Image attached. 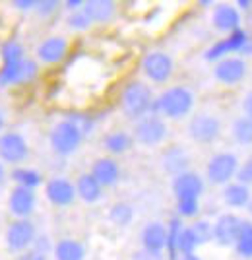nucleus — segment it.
<instances>
[{
  "label": "nucleus",
  "mask_w": 252,
  "mask_h": 260,
  "mask_svg": "<svg viewBox=\"0 0 252 260\" xmlns=\"http://www.w3.org/2000/svg\"><path fill=\"white\" fill-rule=\"evenodd\" d=\"M250 198V186L239 183V181H233V183L225 184L223 190H221V200L231 210H244V208L248 206Z\"/></svg>",
  "instance_id": "obj_22"
},
{
  "label": "nucleus",
  "mask_w": 252,
  "mask_h": 260,
  "mask_svg": "<svg viewBox=\"0 0 252 260\" xmlns=\"http://www.w3.org/2000/svg\"><path fill=\"white\" fill-rule=\"evenodd\" d=\"M82 142H84V134L66 117L62 120H58L56 124H53V128L49 132V146H51L53 153H56L58 157L74 155L80 150Z\"/></svg>",
  "instance_id": "obj_3"
},
{
  "label": "nucleus",
  "mask_w": 252,
  "mask_h": 260,
  "mask_svg": "<svg viewBox=\"0 0 252 260\" xmlns=\"http://www.w3.org/2000/svg\"><path fill=\"white\" fill-rule=\"evenodd\" d=\"M84 0H66V2H62V6H64L68 12H76V10H82L84 8Z\"/></svg>",
  "instance_id": "obj_43"
},
{
  "label": "nucleus",
  "mask_w": 252,
  "mask_h": 260,
  "mask_svg": "<svg viewBox=\"0 0 252 260\" xmlns=\"http://www.w3.org/2000/svg\"><path fill=\"white\" fill-rule=\"evenodd\" d=\"M4 181H6V169H4V163L0 161V186L4 184Z\"/></svg>",
  "instance_id": "obj_48"
},
{
  "label": "nucleus",
  "mask_w": 252,
  "mask_h": 260,
  "mask_svg": "<svg viewBox=\"0 0 252 260\" xmlns=\"http://www.w3.org/2000/svg\"><path fill=\"white\" fill-rule=\"evenodd\" d=\"M60 6H62V2H58V0H37L35 12H37V16H41V18H51L53 14L58 12Z\"/></svg>",
  "instance_id": "obj_38"
},
{
  "label": "nucleus",
  "mask_w": 252,
  "mask_h": 260,
  "mask_svg": "<svg viewBox=\"0 0 252 260\" xmlns=\"http://www.w3.org/2000/svg\"><path fill=\"white\" fill-rule=\"evenodd\" d=\"M233 249L242 260H252V219H242L241 231Z\"/></svg>",
  "instance_id": "obj_30"
},
{
  "label": "nucleus",
  "mask_w": 252,
  "mask_h": 260,
  "mask_svg": "<svg viewBox=\"0 0 252 260\" xmlns=\"http://www.w3.org/2000/svg\"><path fill=\"white\" fill-rule=\"evenodd\" d=\"M241 107H242V115H244V117H248V119H252V89L244 93Z\"/></svg>",
  "instance_id": "obj_42"
},
{
  "label": "nucleus",
  "mask_w": 252,
  "mask_h": 260,
  "mask_svg": "<svg viewBox=\"0 0 252 260\" xmlns=\"http://www.w3.org/2000/svg\"><path fill=\"white\" fill-rule=\"evenodd\" d=\"M246 74H248V62H246V58H242L239 54L227 56V58H223V60L213 64L215 82L225 87H235L242 84Z\"/></svg>",
  "instance_id": "obj_12"
},
{
  "label": "nucleus",
  "mask_w": 252,
  "mask_h": 260,
  "mask_svg": "<svg viewBox=\"0 0 252 260\" xmlns=\"http://www.w3.org/2000/svg\"><path fill=\"white\" fill-rule=\"evenodd\" d=\"M198 6H200V8H213L215 2H213V0H198Z\"/></svg>",
  "instance_id": "obj_46"
},
{
  "label": "nucleus",
  "mask_w": 252,
  "mask_h": 260,
  "mask_svg": "<svg viewBox=\"0 0 252 260\" xmlns=\"http://www.w3.org/2000/svg\"><path fill=\"white\" fill-rule=\"evenodd\" d=\"M198 241L192 233L190 225H185V229L181 231V237H178V256H187V254H196L198 250Z\"/></svg>",
  "instance_id": "obj_34"
},
{
  "label": "nucleus",
  "mask_w": 252,
  "mask_h": 260,
  "mask_svg": "<svg viewBox=\"0 0 252 260\" xmlns=\"http://www.w3.org/2000/svg\"><path fill=\"white\" fill-rule=\"evenodd\" d=\"M35 239H37V228L31 219H14L6 228L4 245L14 254H20V252L23 254L25 250L33 247Z\"/></svg>",
  "instance_id": "obj_8"
},
{
  "label": "nucleus",
  "mask_w": 252,
  "mask_h": 260,
  "mask_svg": "<svg viewBox=\"0 0 252 260\" xmlns=\"http://www.w3.org/2000/svg\"><path fill=\"white\" fill-rule=\"evenodd\" d=\"M53 254L55 260H86V247L78 239L64 237L55 243Z\"/></svg>",
  "instance_id": "obj_26"
},
{
  "label": "nucleus",
  "mask_w": 252,
  "mask_h": 260,
  "mask_svg": "<svg viewBox=\"0 0 252 260\" xmlns=\"http://www.w3.org/2000/svg\"><path fill=\"white\" fill-rule=\"evenodd\" d=\"M45 198L56 208H68L78 198L76 186L66 177H51L45 183Z\"/></svg>",
  "instance_id": "obj_15"
},
{
  "label": "nucleus",
  "mask_w": 252,
  "mask_h": 260,
  "mask_svg": "<svg viewBox=\"0 0 252 260\" xmlns=\"http://www.w3.org/2000/svg\"><path fill=\"white\" fill-rule=\"evenodd\" d=\"M154 89L150 84H146L142 80H132L122 87L121 98H119V107L124 119L128 120H140L146 115L152 113L154 109Z\"/></svg>",
  "instance_id": "obj_2"
},
{
  "label": "nucleus",
  "mask_w": 252,
  "mask_h": 260,
  "mask_svg": "<svg viewBox=\"0 0 252 260\" xmlns=\"http://www.w3.org/2000/svg\"><path fill=\"white\" fill-rule=\"evenodd\" d=\"M242 217L237 216L235 212H225L220 214L218 219L213 221V243L221 249L235 247L239 231H241Z\"/></svg>",
  "instance_id": "obj_14"
},
{
  "label": "nucleus",
  "mask_w": 252,
  "mask_h": 260,
  "mask_svg": "<svg viewBox=\"0 0 252 260\" xmlns=\"http://www.w3.org/2000/svg\"><path fill=\"white\" fill-rule=\"evenodd\" d=\"M89 173L97 179L103 188H111L121 181V165L115 157H97L91 163Z\"/></svg>",
  "instance_id": "obj_20"
},
{
  "label": "nucleus",
  "mask_w": 252,
  "mask_h": 260,
  "mask_svg": "<svg viewBox=\"0 0 252 260\" xmlns=\"http://www.w3.org/2000/svg\"><path fill=\"white\" fill-rule=\"evenodd\" d=\"M132 146H134V138L126 130H113L109 134H105V138H103V148L109 153V157L126 153L128 150H132Z\"/></svg>",
  "instance_id": "obj_25"
},
{
  "label": "nucleus",
  "mask_w": 252,
  "mask_h": 260,
  "mask_svg": "<svg viewBox=\"0 0 252 260\" xmlns=\"http://www.w3.org/2000/svg\"><path fill=\"white\" fill-rule=\"evenodd\" d=\"M190 229H192V233H194V237H196L200 247H202V245H208V243L213 241V221L198 217V219H194V221L190 223Z\"/></svg>",
  "instance_id": "obj_33"
},
{
  "label": "nucleus",
  "mask_w": 252,
  "mask_h": 260,
  "mask_svg": "<svg viewBox=\"0 0 252 260\" xmlns=\"http://www.w3.org/2000/svg\"><path fill=\"white\" fill-rule=\"evenodd\" d=\"M29 157V144L25 136L14 130H4L0 134V161L20 167Z\"/></svg>",
  "instance_id": "obj_10"
},
{
  "label": "nucleus",
  "mask_w": 252,
  "mask_h": 260,
  "mask_svg": "<svg viewBox=\"0 0 252 260\" xmlns=\"http://www.w3.org/2000/svg\"><path fill=\"white\" fill-rule=\"evenodd\" d=\"M66 119L76 124V128L84 134V138L89 136L95 130V119L91 115H86V113H70V115H66Z\"/></svg>",
  "instance_id": "obj_37"
},
{
  "label": "nucleus",
  "mask_w": 252,
  "mask_h": 260,
  "mask_svg": "<svg viewBox=\"0 0 252 260\" xmlns=\"http://www.w3.org/2000/svg\"><path fill=\"white\" fill-rule=\"evenodd\" d=\"M84 10L93 23H109L117 16V2H113V0H86Z\"/></svg>",
  "instance_id": "obj_24"
},
{
  "label": "nucleus",
  "mask_w": 252,
  "mask_h": 260,
  "mask_svg": "<svg viewBox=\"0 0 252 260\" xmlns=\"http://www.w3.org/2000/svg\"><path fill=\"white\" fill-rule=\"evenodd\" d=\"M178 260H202V256H198V254H187V256H178Z\"/></svg>",
  "instance_id": "obj_49"
},
{
  "label": "nucleus",
  "mask_w": 252,
  "mask_h": 260,
  "mask_svg": "<svg viewBox=\"0 0 252 260\" xmlns=\"http://www.w3.org/2000/svg\"><path fill=\"white\" fill-rule=\"evenodd\" d=\"M39 76V62L35 58H25L18 64L0 66V89L12 86H25L31 84Z\"/></svg>",
  "instance_id": "obj_11"
},
{
  "label": "nucleus",
  "mask_w": 252,
  "mask_h": 260,
  "mask_svg": "<svg viewBox=\"0 0 252 260\" xmlns=\"http://www.w3.org/2000/svg\"><path fill=\"white\" fill-rule=\"evenodd\" d=\"M241 56H242V58H246V56H252V35L248 37V43H246V47L242 49Z\"/></svg>",
  "instance_id": "obj_45"
},
{
  "label": "nucleus",
  "mask_w": 252,
  "mask_h": 260,
  "mask_svg": "<svg viewBox=\"0 0 252 260\" xmlns=\"http://www.w3.org/2000/svg\"><path fill=\"white\" fill-rule=\"evenodd\" d=\"M187 132L192 142L208 146V144H213L221 136V120L213 113L202 111V113H196V115L190 117Z\"/></svg>",
  "instance_id": "obj_7"
},
{
  "label": "nucleus",
  "mask_w": 252,
  "mask_h": 260,
  "mask_svg": "<svg viewBox=\"0 0 252 260\" xmlns=\"http://www.w3.org/2000/svg\"><path fill=\"white\" fill-rule=\"evenodd\" d=\"M37 208V194L35 190L14 186L8 194V212L16 219H29Z\"/></svg>",
  "instance_id": "obj_18"
},
{
  "label": "nucleus",
  "mask_w": 252,
  "mask_h": 260,
  "mask_svg": "<svg viewBox=\"0 0 252 260\" xmlns=\"http://www.w3.org/2000/svg\"><path fill=\"white\" fill-rule=\"evenodd\" d=\"M4 126H6V113H4V109L0 107V134L4 132Z\"/></svg>",
  "instance_id": "obj_47"
},
{
  "label": "nucleus",
  "mask_w": 252,
  "mask_h": 260,
  "mask_svg": "<svg viewBox=\"0 0 252 260\" xmlns=\"http://www.w3.org/2000/svg\"><path fill=\"white\" fill-rule=\"evenodd\" d=\"M242 23V16L241 12L237 10L235 4H229V2H215L213 10H211V25L213 29L220 33H229L241 29Z\"/></svg>",
  "instance_id": "obj_17"
},
{
  "label": "nucleus",
  "mask_w": 252,
  "mask_h": 260,
  "mask_svg": "<svg viewBox=\"0 0 252 260\" xmlns=\"http://www.w3.org/2000/svg\"><path fill=\"white\" fill-rule=\"evenodd\" d=\"M246 212H248V216H250V219H252V198H250V202H248V206H246Z\"/></svg>",
  "instance_id": "obj_50"
},
{
  "label": "nucleus",
  "mask_w": 252,
  "mask_h": 260,
  "mask_svg": "<svg viewBox=\"0 0 252 260\" xmlns=\"http://www.w3.org/2000/svg\"><path fill=\"white\" fill-rule=\"evenodd\" d=\"M76 194L80 200H84L86 204H95L103 198V186L91 173H80L76 179Z\"/></svg>",
  "instance_id": "obj_23"
},
{
  "label": "nucleus",
  "mask_w": 252,
  "mask_h": 260,
  "mask_svg": "<svg viewBox=\"0 0 252 260\" xmlns=\"http://www.w3.org/2000/svg\"><path fill=\"white\" fill-rule=\"evenodd\" d=\"M248 37H250V33L241 27V29H237V31L218 39L213 45H209L208 49H206V53H204V58L208 62L215 64V62H220V60L227 58V56H235V54L241 56L242 49L248 43Z\"/></svg>",
  "instance_id": "obj_9"
},
{
  "label": "nucleus",
  "mask_w": 252,
  "mask_h": 260,
  "mask_svg": "<svg viewBox=\"0 0 252 260\" xmlns=\"http://www.w3.org/2000/svg\"><path fill=\"white\" fill-rule=\"evenodd\" d=\"M109 221L117 228H128L134 221V206L130 202H115L109 208Z\"/></svg>",
  "instance_id": "obj_29"
},
{
  "label": "nucleus",
  "mask_w": 252,
  "mask_h": 260,
  "mask_svg": "<svg viewBox=\"0 0 252 260\" xmlns=\"http://www.w3.org/2000/svg\"><path fill=\"white\" fill-rule=\"evenodd\" d=\"M239 167H241V161L233 152H218L209 157L206 165V179L209 184L225 186L237 179Z\"/></svg>",
  "instance_id": "obj_6"
},
{
  "label": "nucleus",
  "mask_w": 252,
  "mask_h": 260,
  "mask_svg": "<svg viewBox=\"0 0 252 260\" xmlns=\"http://www.w3.org/2000/svg\"><path fill=\"white\" fill-rule=\"evenodd\" d=\"M171 190H173L176 200H183V198H198L200 200V196L206 190V181L200 173L188 169L185 173H178L176 177H173Z\"/></svg>",
  "instance_id": "obj_16"
},
{
  "label": "nucleus",
  "mask_w": 252,
  "mask_h": 260,
  "mask_svg": "<svg viewBox=\"0 0 252 260\" xmlns=\"http://www.w3.org/2000/svg\"><path fill=\"white\" fill-rule=\"evenodd\" d=\"M70 53V41L64 35H49L35 47V60L39 64L55 66L60 64Z\"/></svg>",
  "instance_id": "obj_13"
},
{
  "label": "nucleus",
  "mask_w": 252,
  "mask_h": 260,
  "mask_svg": "<svg viewBox=\"0 0 252 260\" xmlns=\"http://www.w3.org/2000/svg\"><path fill=\"white\" fill-rule=\"evenodd\" d=\"M12 6L20 12H29V10H35L37 0H14V2H12Z\"/></svg>",
  "instance_id": "obj_41"
},
{
  "label": "nucleus",
  "mask_w": 252,
  "mask_h": 260,
  "mask_svg": "<svg viewBox=\"0 0 252 260\" xmlns=\"http://www.w3.org/2000/svg\"><path fill=\"white\" fill-rule=\"evenodd\" d=\"M185 229V221L181 217H171L169 223H167V258L169 260H178V237H181V231Z\"/></svg>",
  "instance_id": "obj_28"
},
{
  "label": "nucleus",
  "mask_w": 252,
  "mask_h": 260,
  "mask_svg": "<svg viewBox=\"0 0 252 260\" xmlns=\"http://www.w3.org/2000/svg\"><path fill=\"white\" fill-rule=\"evenodd\" d=\"M188 165H190V155L178 144L169 146L161 155V167H163L165 173H169L171 177H176L178 173L188 171Z\"/></svg>",
  "instance_id": "obj_21"
},
{
  "label": "nucleus",
  "mask_w": 252,
  "mask_h": 260,
  "mask_svg": "<svg viewBox=\"0 0 252 260\" xmlns=\"http://www.w3.org/2000/svg\"><path fill=\"white\" fill-rule=\"evenodd\" d=\"M196 103V93L188 86H169L155 95L152 113L165 120H181L188 117Z\"/></svg>",
  "instance_id": "obj_1"
},
{
  "label": "nucleus",
  "mask_w": 252,
  "mask_h": 260,
  "mask_svg": "<svg viewBox=\"0 0 252 260\" xmlns=\"http://www.w3.org/2000/svg\"><path fill=\"white\" fill-rule=\"evenodd\" d=\"M231 136L239 146H252V119L248 117H237L231 124Z\"/></svg>",
  "instance_id": "obj_32"
},
{
  "label": "nucleus",
  "mask_w": 252,
  "mask_h": 260,
  "mask_svg": "<svg viewBox=\"0 0 252 260\" xmlns=\"http://www.w3.org/2000/svg\"><path fill=\"white\" fill-rule=\"evenodd\" d=\"M169 136V126H167V120L161 119L159 115H146L143 119L136 120L134 122V128H132V138L136 144H140L143 148H155V146H161Z\"/></svg>",
  "instance_id": "obj_4"
},
{
  "label": "nucleus",
  "mask_w": 252,
  "mask_h": 260,
  "mask_svg": "<svg viewBox=\"0 0 252 260\" xmlns=\"http://www.w3.org/2000/svg\"><path fill=\"white\" fill-rule=\"evenodd\" d=\"M235 6H237L239 12H248V10H252V0H237Z\"/></svg>",
  "instance_id": "obj_44"
},
{
  "label": "nucleus",
  "mask_w": 252,
  "mask_h": 260,
  "mask_svg": "<svg viewBox=\"0 0 252 260\" xmlns=\"http://www.w3.org/2000/svg\"><path fill=\"white\" fill-rule=\"evenodd\" d=\"M176 214H178L181 219H194L200 214V200L198 198L176 200Z\"/></svg>",
  "instance_id": "obj_36"
},
{
  "label": "nucleus",
  "mask_w": 252,
  "mask_h": 260,
  "mask_svg": "<svg viewBox=\"0 0 252 260\" xmlns=\"http://www.w3.org/2000/svg\"><path fill=\"white\" fill-rule=\"evenodd\" d=\"M140 70L148 82L155 86H163L175 74V60L165 51H150L143 54Z\"/></svg>",
  "instance_id": "obj_5"
},
{
  "label": "nucleus",
  "mask_w": 252,
  "mask_h": 260,
  "mask_svg": "<svg viewBox=\"0 0 252 260\" xmlns=\"http://www.w3.org/2000/svg\"><path fill=\"white\" fill-rule=\"evenodd\" d=\"M0 58H2V64H18L27 58L25 47L18 39H8L0 45Z\"/></svg>",
  "instance_id": "obj_31"
},
{
  "label": "nucleus",
  "mask_w": 252,
  "mask_h": 260,
  "mask_svg": "<svg viewBox=\"0 0 252 260\" xmlns=\"http://www.w3.org/2000/svg\"><path fill=\"white\" fill-rule=\"evenodd\" d=\"M140 243L143 250L163 254L167 247V225L161 221H148L140 231Z\"/></svg>",
  "instance_id": "obj_19"
},
{
  "label": "nucleus",
  "mask_w": 252,
  "mask_h": 260,
  "mask_svg": "<svg viewBox=\"0 0 252 260\" xmlns=\"http://www.w3.org/2000/svg\"><path fill=\"white\" fill-rule=\"evenodd\" d=\"M66 25L72 29V31H88L89 27L93 25V22L89 20V16L86 14V10L82 8V10H76V12H70L68 14V18H66Z\"/></svg>",
  "instance_id": "obj_35"
},
{
  "label": "nucleus",
  "mask_w": 252,
  "mask_h": 260,
  "mask_svg": "<svg viewBox=\"0 0 252 260\" xmlns=\"http://www.w3.org/2000/svg\"><path fill=\"white\" fill-rule=\"evenodd\" d=\"M132 260H163V254H159V252H150V250H136L134 252V256Z\"/></svg>",
  "instance_id": "obj_40"
},
{
  "label": "nucleus",
  "mask_w": 252,
  "mask_h": 260,
  "mask_svg": "<svg viewBox=\"0 0 252 260\" xmlns=\"http://www.w3.org/2000/svg\"><path fill=\"white\" fill-rule=\"evenodd\" d=\"M10 179L16 183V186H23V188H29V190H37L41 184H43V175L41 171L33 169V167H14L10 173Z\"/></svg>",
  "instance_id": "obj_27"
},
{
  "label": "nucleus",
  "mask_w": 252,
  "mask_h": 260,
  "mask_svg": "<svg viewBox=\"0 0 252 260\" xmlns=\"http://www.w3.org/2000/svg\"><path fill=\"white\" fill-rule=\"evenodd\" d=\"M235 181L246 184V186H250L252 184V157H248L244 163H241V167H239V171H237V179H235Z\"/></svg>",
  "instance_id": "obj_39"
}]
</instances>
